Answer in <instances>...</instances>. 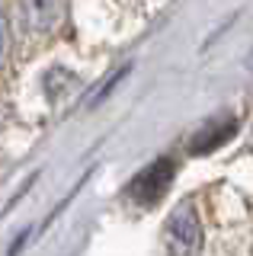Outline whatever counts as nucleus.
<instances>
[{
	"mask_svg": "<svg viewBox=\"0 0 253 256\" xmlns=\"http://www.w3.org/2000/svg\"><path fill=\"white\" fill-rule=\"evenodd\" d=\"M237 132V118H212L208 125H202L189 141V154H208L218 144H224Z\"/></svg>",
	"mask_w": 253,
	"mask_h": 256,
	"instance_id": "obj_3",
	"label": "nucleus"
},
{
	"mask_svg": "<svg viewBox=\"0 0 253 256\" xmlns=\"http://www.w3.org/2000/svg\"><path fill=\"white\" fill-rule=\"evenodd\" d=\"M173 173H176V164H173L170 157L154 160L151 166H144V170H141L135 180L128 182V198H132V202H138V205L157 202V198L164 196V189L170 186Z\"/></svg>",
	"mask_w": 253,
	"mask_h": 256,
	"instance_id": "obj_2",
	"label": "nucleus"
},
{
	"mask_svg": "<svg viewBox=\"0 0 253 256\" xmlns=\"http://www.w3.org/2000/svg\"><path fill=\"white\" fill-rule=\"evenodd\" d=\"M22 10L32 32H48L61 20V0H22Z\"/></svg>",
	"mask_w": 253,
	"mask_h": 256,
	"instance_id": "obj_4",
	"label": "nucleus"
},
{
	"mask_svg": "<svg viewBox=\"0 0 253 256\" xmlns=\"http://www.w3.org/2000/svg\"><path fill=\"white\" fill-rule=\"evenodd\" d=\"M164 244L170 253H196L202 246V224L192 202H183L164 224Z\"/></svg>",
	"mask_w": 253,
	"mask_h": 256,
	"instance_id": "obj_1",
	"label": "nucleus"
},
{
	"mask_svg": "<svg viewBox=\"0 0 253 256\" xmlns=\"http://www.w3.org/2000/svg\"><path fill=\"white\" fill-rule=\"evenodd\" d=\"M6 54H10V29H6V13L0 6V68H4Z\"/></svg>",
	"mask_w": 253,
	"mask_h": 256,
	"instance_id": "obj_5",
	"label": "nucleus"
}]
</instances>
